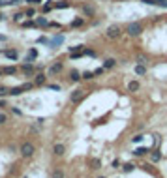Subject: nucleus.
Masks as SVG:
<instances>
[{"label":"nucleus","instance_id":"1","mask_svg":"<svg viewBox=\"0 0 167 178\" xmlns=\"http://www.w3.org/2000/svg\"><path fill=\"white\" fill-rule=\"evenodd\" d=\"M105 36H107L109 39H118L120 36H122V28H120V24H111V26L105 30Z\"/></svg>","mask_w":167,"mask_h":178},{"label":"nucleus","instance_id":"2","mask_svg":"<svg viewBox=\"0 0 167 178\" xmlns=\"http://www.w3.org/2000/svg\"><path fill=\"white\" fill-rule=\"evenodd\" d=\"M141 32H143V24H141V23H130L128 26H126V34L131 36V38L139 36Z\"/></svg>","mask_w":167,"mask_h":178},{"label":"nucleus","instance_id":"3","mask_svg":"<svg viewBox=\"0 0 167 178\" xmlns=\"http://www.w3.org/2000/svg\"><path fill=\"white\" fill-rule=\"evenodd\" d=\"M34 144L32 142H24V144H21V148H19V152H21L23 157H32L34 156Z\"/></svg>","mask_w":167,"mask_h":178},{"label":"nucleus","instance_id":"4","mask_svg":"<svg viewBox=\"0 0 167 178\" xmlns=\"http://www.w3.org/2000/svg\"><path fill=\"white\" fill-rule=\"evenodd\" d=\"M32 88V84L30 83H24L21 86H15V88H9V96H19V94H23L24 90H30Z\"/></svg>","mask_w":167,"mask_h":178},{"label":"nucleus","instance_id":"5","mask_svg":"<svg viewBox=\"0 0 167 178\" xmlns=\"http://www.w3.org/2000/svg\"><path fill=\"white\" fill-rule=\"evenodd\" d=\"M83 98H85V90H75V92H72V96H70L72 103H79Z\"/></svg>","mask_w":167,"mask_h":178},{"label":"nucleus","instance_id":"6","mask_svg":"<svg viewBox=\"0 0 167 178\" xmlns=\"http://www.w3.org/2000/svg\"><path fill=\"white\" fill-rule=\"evenodd\" d=\"M60 71H62V64L57 62V64H53L51 68H49V75H57V73H60Z\"/></svg>","mask_w":167,"mask_h":178},{"label":"nucleus","instance_id":"7","mask_svg":"<svg viewBox=\"0 0 167 178\" xmlns=\"http://www.w3.org/2000/svg\"><path fill=\"white\" fill-rule=\"evenodd\" d=\"M53 152H54V156H62L66 152V146L64 144H54L53 146Z\"/></svg>","mask_w":167,"mask_h":178},{"label":"nucleus","instance_id":"8","mask_svg":"<svg viewBox=\"0 0 167 178\" xmlns=\"http://www.w3.org/2000/svg\"><path fill=\"white\" fill-rule=\"evenodd\" d=\"M23 71H24V75H32L34 73V66L30 64V62H27V64H23V68H21Z\"/></svg>","mask_w":167,"mask_h":178},{"label":"nucleus","instance_id":"9","mask_svg":"<svg viewBox=\"0 0 167 178\" xmlns=\"http://www.w3.org/2000/svg\"><path fill=\"white\" fill-rule=\"evenodd\" d=\"M62 41H64V36H54L51 41H49V45H51V47H57V45H60Z\"/></svg>","mask_w":167,"mask_h":178},{"label":"nucleus","instance_id":"10","mask_svg":"<svg viewBox=\"0 0 167 178\" xmlns=\"http://www.w3.org/2000/svg\"><path fill=\"white\" fill-rule=\"evenodd\" d=\"M115 66H116V60L115 58H107L103 62V69H111V68H115Z\"/></svg>","mask_w":167,"mask_h":178},{"label":"nucleus","instance_id":"11","mask_svg":"<svg viewBox=\"0 0 167 178\" xmlns=\"http://www.w3.org/2000/svg\"><path fill=\"white\" fill-rule=\"evenodd\" d=\"M45 81H47V77H45L43 73H38L36 79H34V83H36V84H45Z\"/></svg>","mask_w":167,"mask_h":178},{"label":"nucleus","instance_id":"12","mask_svg":"<svg viewBox=\"0 0 167 178\" xmlns=\"http://www.w3.org/2000/svg\"><path fill=\"white\" fill-rule=\"evenodd\" d=\"M79 79H81V73H79L77 69L70 71V81H73V83H75V81H79Z\"/></svg>","mask_w":167,"mask_h":178},{"label":"nucleus","instance_id":"13","mask_svg":"<svg viewBox=\"0 0 167 178\" xmlns=\"http://www.w3.org/2000/svg\"><path fill=\"white\" fill-rule=\"evenodd\" d=\"M135 73H137V75H145L146 73L145 64H137V66H135Z\"/></svg>","mask_w":167,"mask_h":178},{"label":"nucleus","instance_id":"14","mask_svg":"<svg viewBox=\"0 0 167 178\" xmlns=\"http://www.w3.org/2000/svg\"><path fill=\"white\" fill-rule=\"evenodd\" d=\"M15 71H17V69H15L13 66H6V68H2V73H6V75H15Z\"/></svg>","mask_w":167,"mask_h":178},{"label":"nucleus","instance_id":"15","mask_svg":"<svg viewBox=\"0 0 167 178\" xmlns=\"http://www.w3.org/2000/svg\"><path fill=\"white\" fill-rule=\"evenodd\" d=\"M128 90H130V92H137V90H139V83H137V81H131V83L128 84Z\"/></svg>","mask_w":167,"mask_h":178},{"label":"nucleus","instance_id":"16","mask_svg":"<svg viewBox=\"0 0 167 178\" xmlns=\"http://www.w3.org/2000/svg\"><path fill=\"white\" fill-rule=\"evenodd\" d=\"M36 56H38V51H36V49H30V53H28V58L24 60V62H32V60L36 58Z\"/></svg>","mask_w":167,"mask_h":178},{"label":"nucleus","instance_id":"17","mask_svg":"<svg viewBox=\"0 0 167 178\" xmlns=\"http://www.w3.org/2000/svg\"><path fill=\"white\" fill-rule=\"evenodd\" d=\"M70 6H72V4H70V2H66V0H62V2H57V4H54V8H58V9L70 8Z\"/></svg>","mask_w":167,"mask_h":178},{"label":"nucleus","instance_id":"18","mask_svg":"<svg viewBox=\"0 0 167 178\" xmlns=\"http://www.w3.org/2000/svg\"><path fill=\"white\" fill-rule=\"evenodd\" d=\"M4 54H6L9 60H17V51H6Z\"/></svg>","mask_w":167,"mask_h":178},{"label":"nucleus","instance_id":"19","mask_svg":"<svg viewBox=\"0 0 167 178\" xmlns=\"http://www.w3.org/2000/svg\"><path fill=\"white\" fill-rule=\"evenodd\" d=\"M83 11H85V15H94L96 9H94L92 6H83Z\"/></svg>","mask_w":167,"mask_h":178},{"label":"nucleus","instance_id":"20","mask_svg":"<svg viewBox=\"0 0 167 178\" xmlns=\"http://www.w3.org/2000/svg\"><path fill=\"white\" fill-rule=\"evenodd\" d=\"M150 159H152L154 163H158V161L161 159V154H160V152H152V156H150Z\"/></svg>","mask_w":167,"mask_h":178},{"label":"nucleus","instance_id":"21","mask_svg":"<svg viewBox=\"0 0 167 178\" xmlns=\"http://www.w3.org/2000/svg\"><path fill=\"white\" fill-rule=\"evenodd\" d=\"M146 154V148H143V146H141V148H135V152H133V156H145Z\"/></svg>","mask_w":167,"mask_h":178},{"label":"nucleus","instance_id":"22","mask_svg":"<svg viewBox=\"0 0 167 178\" xmlns=\"http://www.w3.org/2000/svg\"><path fill=\"white\" fill-rule=\"evenodd\" d=\"M83 23H85L83 19H75V21H72V26H73V28H77V26H83Z\"/></svg>","mask_w":167,"mask_h":178},{"label":"nucleus","instance_id":"23","mask_svg":"<svg viewBox=\"0 0 167 178\" xmlns=\"http://www.w3.org/2000/svg\"><path fill=\"white\" fill-rule=\"evenodd\" d=\"M94 75H96V73H92V71H85V73H83V79L90 81V79H94Z\"/></svg>","mask_w":167,"mask_h":178},{"label":"nucleus","instance_id":"24","mask_svg":"<svg viewBox=\"0 0 167 178\" xmlns=\"http://www.w3.org/2000/svg\"><path fill=\"white\" fill-rule=\"evenodd\" d=\"M90 165H92V169H100L102 161H100V159H92V161H90Z\"/></svg>","mask_w":167,"mask_h":178},{"label":"nucleus","instance_id":"25","mask_svg":"<svg viewBox=\"0 0 167 178\" xmlns=\"http://www.w3.org/2000/svg\"><path fill=\"white\" fill-rule=\"evenodd\" d=\"M36 24H39V26H47V24H49V23H47V19H43V17H39V19H38V21H36Z\"/></svg>","mask_w":167,"mask_h":178},{"label":"nucleus","instance_id":"26","mask_svg":"<svg viewBox=\"0 0 167 178\" xmlns=\"http://www.w3.org/2000/svg\"><path fill=\"white\" fill-rule=\"evenodd\" d=\"M53 178H64V172L60 171V169H57V171L53 172Z\"/></svg>","mask_w":167,"mask_h":178},{"label":"nucleus","instance_id":"27","mask_svg":"<svg viewBox=\"0 0 167 178\" xmlns=\"http://www.w3.org/2000/svg\"><path fill=\"white\" fill-rule=\"evenodd\" d=\"M143 139H145L143 135H135L133 139H131V142H133V144H135V142H143Z\"/></svg>","mask_w":167,"mask_h":178},{"label":"nucleus","instance_id":"28","mask_svg":"<svg viewBox=\"0 0 167 178\" xmlns=\"http://www.w3.org/2000/svg\"><path fill=\"white\" fill-rule=\"evenodd\" d=\"M9 94V88H6V86H0V96H8Z\"/></svg>","mask_w":167,"mask_h":178},{"label":"nucleus","instance_id":"29","mask_svg":"<svg viewBox=\"0 0 167 178\" xmlns=\"http://www.w3.org/2000/svg\"><path fill=\"white\" fill-rule=\"evenodd\" d=\"M54 6H53V4H45V6H43V13H47V11H51V9H53Z\"/></svg>","mask_w":167,"mask_h":178},{"label":"nucleus","instance_id":"30","mask_svg":"<svg viewBox=\"0 0 167 178\" xmlns=\"http://www.w3.org/2000/svg\"><path fill=\"white\" fill-rule=\"evenodd\" d=\"M143 4H146V6H156V0H141Z\"/></svg>","mask_w":167,"mask_h":178},{"label":"nucleus","instance_id":"31","mask_svg":"<svg viewBox=\"0 0 167 178\" xmlns=\"http://www.w3.org/2000/svg\"><path fill=\"white\" fill-rule=\"evenodd\" d=\"M124 171H126V172H131V171H133V165H131V163H126V165H124Z\"/></svg>","mask_w":167,"mask_h":178},{"label":"nucleus","instance_id":"32","mask_svg":"<svg viewBox=\"0 0 167 178\" xmlns=\"http://www.w3.org/2000/svg\"><path fill=\"white\" fill-rule=\"evenodd\" d=\"M6 120H8V116L4 113H0V124H6Z\"/></svg>","mask_w":167,"mask_h":178},{"label":"nucleus","instance_id":"33","mask_svg":"<svg viewBox=\"0 0 167 178\" xmlns=\"http://www.w3.org/2000/svg\"><path fill=\"white\" fill-rule=\"evenodd\" d=\"M38 43H49L47 38H38Z\"/></svg>","mask_w":167,"mask_h":178},{"label":"nucleus","instance_id":"34","mask_svg":"<svg viewBox=\"0 0 167 178\" xmlns=\"http://www.w3.org/2000/svg\"><path fill=\"white\" fill-rule=\"evenodd\" d=\"M137 62H139V64H145V62H146V56H139Z\"/></svg>","mask_w":167,"mask_h":178},{"label":"nucleus","instance_id":"35","mask_svg":"<svg viewBox=\"0 0 167 178\" xmlns=\"http://www.w3.org/2000/svg\"><path fill=\"white\" fill-rule=\"evenodd\" d=\"M34 13H36V11H34V9H32V8H30V9H27V15H28V17H32V15H34Z\"/></svg>","mask_w":167,"mask_h":178},{"label":"nucleus","instance_id":"36","mask_svg":"<svg viewBox=\"0 0 167 178\" xmlns=\"http://www.w3.org/2000/svg\"><path fill=\"white\" fill-rule=\"evenodd\" d=\"M27 2H30V4H39L42 0H27Z\"/></svg>","mask_w":167,"mask_h":178},{"label":"nucleus","instance_id":"37","mask_svg":"<svg viewBox=\"0 0 167 178\" xmlns=\"http://www.w3.org/2000/svg\"><path fill=\"white\" fill-rule=\"evenodd\" d=\"M160 8H167V0H165V2H161V4H160Z\"/></svg>","mask_w":167,"mask_h":178},{"label":"nucleus","instance_id":"38","mask_svg":"<svg viewBox=\"0 0 167 178\" xmlns=\"http://www.w3.org/2000/svg\"><path fill=\"white\" fill-rule=\"evenodd\" d=\"M19 2H21V0H11V4H19Z\"/></svg>","mask_w":167,"mask_h":178},{"label":"nucleus","instance_id":"39","mask_svg":"<svg viewBox=\"0 0 167 178\" xmlns=\"http://www.w3.org/2000/svg\"><path fill=\"white\" fill-rule=\"evenodd\" d=\"M0 75H2V69H0Z\"/></svg>","mask_w":167,"mask_h":178},{"label":"nucleus","instance_id":"40","mask_svg":"<svg viewBox=\"0 0 167 178\" xmlns=\"http://www.w3.org/2000/svg\"><path fill=\"white\" fill-rule=\"evenodd\" d=\"M100 178H105V176H100Z\"/></svg>","mask_w":167,"mask_h":178}]
</instances>
